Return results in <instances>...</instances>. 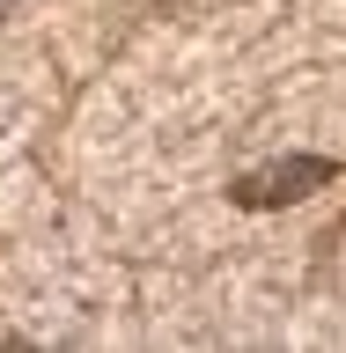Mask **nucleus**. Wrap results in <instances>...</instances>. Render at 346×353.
Instances as JSON below:
<instances>
[{
	"label": "nucleus",
	"instance_id": "1",
	"mask_svg": "<svg viewBox=\"0 0 346 353\" xmlns=\"http://www.w3.org/2000/svg\"><path fill=\"white\" fill-rule=\"evenodd\" d=\"M331 176H339V170H331L325 154H295V162H273V170H251V176L236 184V199H243V206H295V199L325 192Z\"/></svg>",
	"mask_w": 346,
	"mask_h": 353
},
{
	"label": "nucleus",
	"instance_id": "2",
	"mask_svg": "<svg viewBox=\"0 0 346 353\" xmlns=\"http://www.w3.org/2000/svg\"><path fill=\"white\" fill-rule=\"evenodd\" d=\"M0 8H15V0H0Z\"/></svg>",
	"mask_w": 346,
	"mask_h": 353
}]
</instances>
